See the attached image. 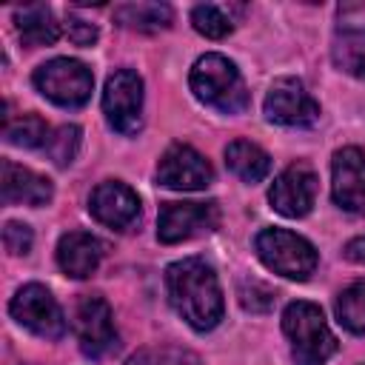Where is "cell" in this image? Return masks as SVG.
Here are the masks:
<instances>
[{
	"label": "cell",
	"mask_w": 365,
	"mask_h": 365,
	"mask_svg": "<svg viewBox=\"0 0 365 365\" xmlns=\"http://www.w3.org/2000/svg\"><path fill=\"white\" fill-rule=\"evenodd\" d=\"M9 311L23 328H29L43 339H60L66 334V317L46 285H37V282L23 285L14 294Z\"/></svg>",
	"instance_id": "6"
},
{
	"label": "cell",
	"mask_w": 365,
	"mask_h": 365,
	"mask_svg": "<svg viewBox=\"0 0 365 365\" xmlns=\"http://www.w3.org/2000/svg\"><path fill=\"white\" fill-rule=\"evenodd\" d=\"M345 257L354 262H365V237H356L345 245Z\"/></svg>",
	"instance_id": "29"
},
{
	"label": "cell",
	"mask_w": 365,
	"mask_h": 365,
	"mask_svg": "<svg viewBox=\"0 0 365 365\" xmlns=\"http://www.w3.org/2000/svg\"><path fill=\"white\" fill-rule=\"evenodd\" d=\"M14 20H17L20 40H23L26 46H51V43L60 37V23L54 20L51 9L43 6V3L17 9Z\"/></svg>",
	"instance_id": "17"
},
{
	"label": "cell",
	"mask_w": 365,
	"mask_h": 365,
	"mask_svg": "<svg viewBox=\"0 0 365 365\" xmlns=\"http://www.w3.org/2000/svg\"><path fill=\"white\" fill-rule=\"evenodd\" d=\"M220 222L217 202H165L157 217L160 242H182L202 231H214Z\"/></svg>",
	"instance_id": "10"
},
{
	"label": "cell",
	"mask_w": 365,
	"mask_h": 365,
	"mask_svg": "<svg viewBox=\"0 0 365 365\" xmlns=\"http://www.w3.org/2000/svg\"><path fill=\"white\" fill-rule=\"evenodd\" d=\"M103 111L114 131L120 134H137L140 131V111H143V80L137 71L120 68L106 80L103 91Z\"/></svg>",
	"instance_id": "7"
},
{
	"label": "cell",
	"mask_w": 365,
	"mask_h": 365,
	"mask_svg": "<svg viewBox=\"0 0 365 365\" xmlns=\"http://www.w3.org/2000/svg\"><path fill=\"white\" fill-rule=\"evenodd\" d=\"M165 288L174 311L194 331H211L222 319V291L208 262L188 257L168 265Z\"/></svg>",
	"instance_id": "1"
},
{
	"label": "cell",
	"mask_w": 365,
	"mask_h": 365,
	"mask_svg": "<svg viewBox=\"0 0 365 365\" xmlns=\"http://www.w3.org/2000/svg\"><path fill=\"white\" fill-rule=\"evenodd\" d=\"M88 211H91V217L97 222L123 231V228H128L140 217V200H137V194L125 182L106 180V182H100L91 191Z\"/></svg>",
	"instance_id": "14"
},
{
	"label": "cell",
	"mask_w": 365,
	"mask_h": 365,
	"mask_svg": "<svg viewBox=\"0 0 365 365\" xmlns=\"http://www.w3.org/2000/svg\"><path fill=\"white\" fill-rule=\"evenodd\" d=\"M66 31H68V40L77 43V46H91L97 40V26L86 23L80 17H68L66 20Z\"/></svg>",
	"instance_id": "28"
},
{
	"label": "cell",
	"mask_w": 365,
	"mask_h": 365,
	"mask_svg": "<svg viewBox=\"0 0 365 365\" xmlns=\"http://www.w3.org/2000/svg\"><path fill=\"white\" fill-rule=\"evenodd\" d=\"M254 248L265 268L288 279H308L317 268V248L305 237L285 228H262L254 240Z\"/></svg>",
	"instance_id": "4"
},
{
	"label": "cell",
	"mask_w": 365,
	"mask_h": 365,
	"mask_svg": "<svg viewBox=\"0 0 365 365\" xmlns=\"http://www.w3.org/2000/svg\"><path fill=\"white\" fill-rule=\"evenodd\" d=\"M74 334H77L80 351L91 359L108 354L117 345L114 317H111V308L103 297L88 294L77 302V308H74Z\"/></svg>",
	"instance_id": "8"
},
{
	"label": "cell",
	"mask_w": 365,
	"mask_h": 365,
	"mask_svg": "<svg viewBox=\"0 0 365 365\" xmlns=\"http://www.w3.org/2000/svg\"><path fill=\"white\" fill-rule=\"evenodd\" d=\"M43 148L57 165H68L77 157V148H80V128L77 125H60L57 131L48 134Z\"/></svg>",
	"instance_id": "23"
},
{
	"label": "cell",
	"mask_w": 365,
	"mask_h": 365,
	"mask_svg": "<svg viewBox=\"0 0 365 365\" xmlns=\"http://www.w3.org/2000/svg\"><path fill=\"white\" fill-rule=\"evenodd\" d=\"M225 165L245 182H259L271 174V157L251 140H234L225 148Z\"/></svg>",
	"instance_id": "18"
},
{
	"label": "cell",
	"mask_w": 365,
	"mask_h": 365,
	"mask_svg": "<svg viewBox=\"0 0 365 365\" xmlns=\"http://www.w3.org/2000/svg\"><path fill=\"white\" fill-rule=\"evenodd\" d=\"M191 23H194V29H197L200 34H205V37H211V40H220V37H225V34L231 31V20L222 14V9L211 6V3L197 6V9L191 11Z\"/></svg>",
	"instance_id": "24"
},
{
	"label": "cell",
	"mask_w": 365,
	"mask_h": 365,
	"mask_svg": "<svg viewBox=\"0 0 365 365\" xmlns=\"http://www.w3.org/2000/svg\"><path fill=\"white\" fill-rule=\"evenodd\" d=\"M331 174H334L331 191L336 205L354 214H365V151L339 148L334 154Z\"/></svg>",
	"instance_id": "13"
},
{
	"label": "cell",
	"mask_w": 365,
	"mask_h": 365,
	"mask_svg": "<svg viewBox=\"0 0 365 365\" xmlns=\"http://www.w3.org/2000/svg\"><path fill=\"white\" fill-rule=\"evenodd\" d=\"M34 86L43 97L63 108H80L88 103L91 88H94V74L86 63L71 60V57H54L43 63L34 71Z\"/></svg>",
	"instance_id": "5"
},
{
	"label": "cell",
	"mask_w": 365,
	"mask_h": 365,
	"mask_svg": "<svg viewBox=\"0 0 365 365\" xmlns=\"http://www.w3.org/2000/svg\"><path fill=\"white\" fill-rule=\"evenodd\" d=\"M191 91L200 103L222 111L237 114L248 106L245 83L237 71V66L222 54H205L191 68Z\"/></svg>",
	"instance_id": "3"
},
{
	"label": "cell",
	"mask_w": 365,
	"mask_h": 365,
	"mask_svg": "<svg viewBox=\"0 0 365 365\" xmlns=\"http://www.w3.org/2000/svg\"><path fill=\"white\" fill-rule=\"evenodd\" d=\"M31 242H34V234H31V228L26 225V222H14V220H9L6 222V228H3V245H6V251L9 254H29L31 251Z\"/></svg>",
	"instance_id": "27"
},
{
	"label": "cell",
	"mask_w": 365,
	"mask_h": 365,
	"mask_svg": "<svg viewBox=\"0 0 365 365\" xmlns=\"http://www.w3.org/2000/svg\"><path fill=\"white\" fill-rule=\"evenodd\" d=\"M268 200H271L274 211H279L282 217H305L317 200V174L302 163L288 165L274 180Z\"/></svg>",
	"instance_id": "12"
},
{
	"label": "cell",
	"mask_w": 365,
	"mask_h": 365,
	"mask_svg": "<svg viewBox=\"0 0 365 365\" xmlns=\"http://www.w3.org/2000/svg\"><path fill=\"white\" fill-rule=\"evenodd\" d=\"M100 259H103V242L86 231H68L57 242V262H60L63 274H68L74 279L94 274Z\"/></svg>",
	"instance_id": "15"
},
{
	"label": "cell",
	"mask_w": 365,
	"mask_h": 365,
	"mask_svg": "<svg viewBox=\"0 0 365 365\" xmlns=\"http://www.w3.org/2000/svg\"><path fill=\"white\" fill-rule=\"evenodd\" d=\"M125 365H200V356L182 348H145L134 354Z\"/></svg>",
	"instance_id": "25"
},
{
	"label": "cell",
	"mask_w": 365,
	"mask_h": 365,
	"mask_svg": "<svg viewBox=\"0 0 365 365\" xmlns=\"http://www.w3.org/2000/svg\"><path fill=\"white\" fill-rule=\"evenodd\" d=\"M334 311L342 328H348L351 334H365V282L348 285L336 297Z\"/></svg>",
	"instance_id": "21"
},
{
	"label": "cell",
	"mask_w": 365,
	"mask_h": 365,
	"mask_svg": "<svg viewBox=\"0 0 365 365\" xmlns=\"http://www.w3.org/2000/svg\"><path fill=\"white\" fill-rule=\"evenodd\" d=\"M282 331L291 342L297 365H322L336 351V336L314 302H291L282 314Z\"/></svg>",
	"instance_id": "2"
},
{
	"label": "cell",
	"mask_w": 365,
	"mask_h": 365,
	"mask_svg": "<svg viewBox=\"0 0 365 365\" xmlns=\"http://www.w3.org/2000/svg\"><path fill=\"white\" fill-rule=\"evenodd\" d=\"M48 134H51L48 125H46L37 114H23V117H17V120H6V125H3V137H6V143L20 145V148L46 145Z\"/></svg>",
	"instance_id": "22"
},
{
	"label": "cell",
	"mask_w": 365,
	"mask_h": 365,
	"mask_svg": "<svg viewBox=\"0 0 365 365\" xmlns=\"http://www.w3.org/2000/svg\"><path fill=\"white\" fill-rule=\"evenodd\" d=\"M114 17L125 29L160 31L171 23V6H165V3H125V6L114 9Z\"/></svg>",
	"instance_id": "19"
},
{
	"label": "cell",
	"mask_w": 365,
	"mask_h": 365,
	"mask_svg": "<svg viewBox=\"0 0 365 365\" xmlns=\"http://www.w3.org/2000/svg\"><path fill=\"white\" fill-rule=\"evenodd\" d=\"M334 63L351 77L365 80V29H342L334 40Z\"/></svg>",
	"instance_id": "20"
},
{
	"label": "cell",
	"mask_w": 365,
	"mask_h": 365,
	"mask_svg": "<svg viewBox=\"0 0 365 365\" xmlns=\"http://www.w3.org/2000/svg\"><path fill=\"white\" fill-rule=\"evenodd\" d=\"M240 305L245 308V311H251V314H265V311H271V305H274V288H268L265 282H259V279H242L240 282Z\"/></svg>",
	"instance_id": "26"
},
{
	"label": "cell",
	"mask_w": 365,
	"mask_h": 365,
	"mask_svg": "<svg viewBox=\"0 0 365 365\" xmlns=\"http://www.w3.org/2000/svg\"><path fill=\"white\" fill-rule=\"evenodd\" d=\"M265 117L271 123H279V125L302 128V125H311L319 117V106L305 91V86L299 80L279 77V80L271 83V88L265 94Z\"/></svg>",
	"instance_id": "9"
},
{
	"label": "cell",
	"mask_w": 365,
	"mask_h": 365,
	"mask_svg": "<svg viewBox=\"0 0 365 365\" xmlns=\"http://www.w3.org/2000/svg\"><path fill=\"white\" fill-rule=\"evenodd\" d=\"M211 177H214V171H211L208 160L185 143H174L160 157V165H157L160 185L174 188V191H202L211 182Z\"/></svg>",
	"instance_id": "11"
},
{
	"label": "cell",
	"mask_w": 365,
	"mask_h": 365,
	"mask_svg": "<svg viewBox=\"0 0 365 365\" xmlns=\"http://www.w3.org/2000/svg\"><path fill=\"white\" fill-rule=\"evenodd\" d=\"M3 200L6 202H20V205H46L51 197H54V188H51V180L31 171V168H23V165H14V163H3Z\"/></svg>",
	"instance_id": "16"
}]
</instances>
